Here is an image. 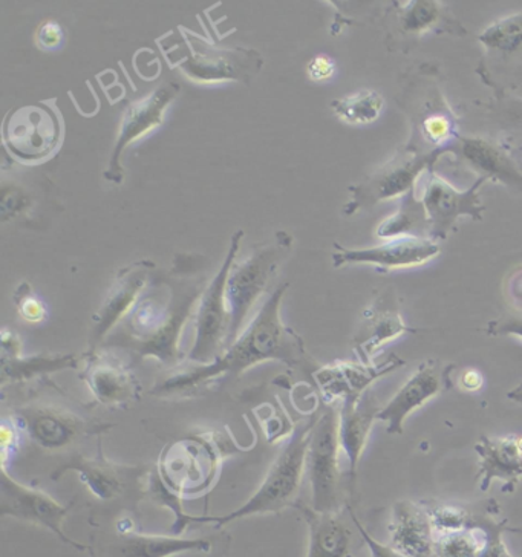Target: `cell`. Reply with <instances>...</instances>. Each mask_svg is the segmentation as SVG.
Wrapping results in <instances>:
<instances>
[{
  "mask_svg": "<svg viewBox=\"0 0 522 557\" xmlns=\"http://www.w3.org/2000/svg\"><path fill=\"white\" fill-rule=\"evenodd\" d=\"M287 288V284L281 285L266 299L247 330L212 363L195 364L186 371L176 372L158 383L150 394L156 397H189L208 389L220 380L239 377L250 368L270 360L283 361L290 368H308L313 364L302 337L281 320V302Z\"/></svg>",
  "mask_w": 522,
  "mask_h": 557,
  "instance_id": "6da1fadb",
  "label": "cell"
},
{
  "mask_svg": "<svg viewBox=\"0 0 522 557\" xmlns=\"http://www.w3.org/2000/svg\"><path fill=\"white\" fill-rule=\"evenodd\" d=\"M202 293L199 287H187L174 288L160 299L146 296L130 311L122 333L107 338L108 346L126 349L137 359H156L163 367L178 368L186 361L179 337Z\"/></svg>",
  "mask_w": 522,
  "mask_h": 557,
  "instance_id": "7a4b0ae2",
  "label": "cell"
},
{
  "mask_svg": "<svg viewBox=\"0 0 522 557\" xmlns=\"http://www.w3.org/2000/svg\"><path fill=\"white\" fill-rule=\"evenodd\" d=\"M10 412L29 442L50 451L65 450L92 436L107 434L115 426L91 416L86 406L48 383L17 401Z\"/></svg>",
  "mask_w": 522,
  "mask_h": 557,
  "instance_id": "3957f363",
  "label": "cell"
},
{
  "mask_svg": "<svg viewBox=\"0 0 522 557\" xmlns=\"http://www.w3.org/2000/svg\"><path fill=\"white\" fill-rule=\"evenodd\" d=\"M321 410H314L307 421L295 428L284 449L274 459L272 468L259 485L257 493L244 506L223 517H194L191 524H215L224 527L238 519L253 515L281 513L285 508L298 504L303 476H307V451L310 446L311 431Z\"/></svg>",
  "mask_w": 522,
  "mask_h": 557,
  "instance_id": "277c9868",
  "label": "cell"
},
{
  "mask_svg": "<svg viewBox=\"0 0 522 557\" xmlns=\"http://www.w3.org/2000/svg\"><path fill=\"white\" fill-rule=\"evenodd\" d=\"M339 409L325 405L319 412L307 451V476L311 485V508L319 513H340L344 493L340 488Z\"/></svg>",
  "mask_w": 522,
  "mask_h": 557,
  "instance_id": "5b68a950",
  "label": "cell"
},
{
  "mask_svg": "<svg viewBox=\"0 0 522 557\" xmlns=\"http://www.w3.org/2000/svg\"><path fill=\"white\" fill-rule=\"evenodd\" d=\"M290 247V238L279 239L274 246L261 248L246 262L233 267L225 287V304L228 312V348L240 336L244 323L249 319L251 310L259 297L264 295L270 282L276 274L277 267L283 262Z\"/></svg>",
  "mask_w": 522,
  "mask_h": 557,
  "instance_id": "8992f818",
  "label": "cell"
},
{
  "mask_svg": "<svg viewBox=\"0 0 522 557\" xmlns=\"http://www.w3.org/2000/svg\"><path fill=\"white\" fill-rule=\"evenodd\" d=\"M67 472H77L82 483L101 503H115V500L138 503L142 498H148L150 478H152L150 469L146 466H123L109 461L101 442L94 457L78 455L60 466L52 473V481H59Z\"/></svg>",
  "mask_w": 522,
  "mask_h": 557,
  "instance_id": "52a82bcc",
  "label": "cell"
},
{
  "mask_svg": "<svg viewBox=\"0 0 522 557\" xmlns=\"http://www.w3.org/2000/svg\"><path fill=\"white\" fill-rule=\"evenodd\" d=\"M213 434L215 432L182 440L164 450L158 475L176 495L204 493L215 481L221 455Z\"/></svg>",
  "mask_w": 522,
  "mask_h": 557,
  "instance_id": "ba28073f",
  "label": "cell"
},
{
  "mask_svg": "<svg viewBox=\"0 0 522 557\" xmlns=\"http://www.w3.org/2000/svg\"><path fill=\"white\" fill-rule=\"evenodd\" d=\"M238 233L232 240L231 253L225 259L223 269L217 271L215 278L210 282L208 288L202 293L201 300L197 307V325H195V342L191 346L187 361L198 364L212 363L217 356L224 352L227 345L228 312L225 304V287H227L228 274L238 251Z\"/></svg>",
  "mask_w": 522,
  "mask_h": 557,
  "instance_id": "9c48e42d",
  "label": "cell"
},
{
  "mask_svg": "<svg viewBox=\"0 0 522 557\" xmlns=\"http://www.w3.org/2000/svg\"><path fill=\"white\" fill-rule=\"evenodd\" d=\"M70 510L71 506H63L40 488L17 483L10 476L9 470L0 469V517H10L42 527L48 532L54 533L70 547L86 552L88 549L86 545L71 540L63 530Z\"/></svg>",
  "mask_w": 522,
  "mask_h": 557,
  "instance_id": "30bf717a",
  "label": "cell"
},
{
  "mask_svg": "<svg viewBox=\"0 0 522 557\" xmlns=\"http://www.w3.org/2000/svg\"><path fill=\"white\" fill-rule=\"evenodd\" d=\"M62 138L59 116L45 104L18 108L3 123V141L18 160H44L54 152Z\"/></svg>",
  "mask_w": 522,
  "mask_h": 557,
  "instance_id": "8fae6325",
  "label": "cell"
},
{
  "mask_svg": "<svg viewBox=\"0 0 522 557\" xmlns=\"http://www.w3.org/2000/svg\"><path fill=\"white\" fill-rule=\"evenodd\" d=\"M453 371V364H443L435 359L423 361L378 413V420L386 423V432L389 435L403 434L405 421L412 412L437 395L452 389Z\"/></svg>",
  "mask_w": 522,
  "mask_h": 557,
  "instance_id": "7c38bea8",
  "label": "cell"
},
{
  "mask_svg": "<svg viewBox=\"0 0 522 557\" xmlns=\"http://www.w3.org/2000/svg\"><path fill=\"white\" fill-rule=\"evenodd\" d=\"M94 403L107 408H125L140 401L142 386L125 361L107 351H92L85 356L80 374Z\"/></svg>",
  "mask_w": 522,
  "mask_h": 557,
  "instance_id": "4fadbf2b",
  "label": "cell"
},
{
  "mask_svg": "<svg viewBox=\"0 0 522 557\" xmlns=\"http://www.w3.org/2000/svg\"><path fill=\"white\" fill-rule=\"evenodd\" d=\"M212 541L186 540L166 534L137 532L133 519H120L115 524L114 537L104 542L96 552L97 557H174L186 553H210Z\"/></svg>",
  "mask_w": 522,
  "mask_h": 557,
  "instance_id": "5bb4252c",
  "label": "cell"
},
{
  "mask_svg": "<svg viewBox=\"0 0 522 557\" xmlns=\"http://www.w3.org/2000/svg\"><path fill=\"white\" fill-rule=\"evenodd\" d=\"M483 181L480 178L472 189L460 191L434 172L426 176L420 201L426 212L431 239L445 238L446 233L461 214L481 218L484 206L481 205L478 189Z\"/></svg>",
  "mask_w": 522,
  "mask_h": 557,
  "instance_id": "9a60e30c",
  "label": "cell"
},
{
  "mask_svg": "<svg viewBox=\"0 0 522 557\" xmlns=\"http://www.w3.org/2000/svg\"><path fill=\"white\" fill-rule=\"evenodd\" d=\"M405 361L390 356L382 364L352 363V361H334L328 367L315 369L313 379L321 391L322 403L334 405V401L357 400L362 397L375 380L385 377L389 372L403 367Z\"/></svg>",
  "mask_w": 522,
  "mask_h": 557,
  "instance_id": "2e32d148",
  "label": "cell"
},
{
  "mask_svg": "<svg viewBox=\"0 0 522 557\" xmlns=\"http://www.w3.org/2000/svg\"><path fill=\"white\" fill-rule=\"evenodd\" d=\"M339 248L334 253V267L349 265V263H370L385 270L408 269V267L423 265L439 255V246L434 239L394 238L381 246L362 248V250H347Z\"/></svg>",
  "mask_w": 522,
  "mask_h": 557,
  "instance_id": "e0dca14e",
  "label": "cell"
},
{
  "mask_svg": "<svg viewBox=\"0 0 522 557\" xmlns=\"http://www.w3.org/2000/svg\"><path fill=\"white\" fill-rule=\"evenodd\" d=\"M478 455L476 481L481 492H487L494 481L502 483V492L513 493L522 481V435L481 436L475 444Z\"/></svg>",
  "mask_w": 522,
  "mask_h": 557,
  "instance_id": "ac0fdd59",
  "label": "cell"
},
{
  "mask_svg": "<svg viewBox=\"0 0 522 557\" xmlns=\"http://www.w3.org/2000/svg\"><path fill=\"white\" fill-rule=\"evenodd\" d=\"M150 269H152L150 262L134 263L116 277L103 307L94 315V330L89 338L88 352L97 351L116 323L122 322L123 318L134 310L138 296L148 285Z\"/></svg>",
  "mask_w": 522,
  "mask_h": 557,
  "instance_id": "d6986e66",
  "label": "cell"
},
{
  "mask_svg": "<svg viewBox=\"0 0 522 557\" xmlns=\"http://www.w3.org/2000/svg\"><path fill=\"white\" fill-rule=\"evenodd\" d=\"M383 406L374 391H366L357 400L341 401L339 408V438L341 451L348 459L349 491H355L357 470L365 450L368 438L378 420Z\"/></svg>",
  "mask_w": 522,
  "mask_h": 557,
  "instance_id": "ffe728a7",
  "label": "cell"
},
{
  "mask_svg": "<svg viewBox=\"0 0 522 557\" xmlns=\"http://www.w3.org/2000/svg\"><path fill=\"white\" fill-rule=\"evenodd\" d=\"M437 156H422L420 152H401L390 163L383 165L365 183L360 184L355 194L356 206H373L385 199L407 194L414 186L417 176L430 165Z\"/></svg>",
  "mask_w": 522,
  "mask_h": 557,
  "instance_id": "44dd1931",
  "label": "cell"
},
{
  "mask_svg": "<svg viewBox=\"0 0 522 557\" xmlns=\"http://www.w3.org/2000/svg\"><path fill=\"white\" fill-rule=\"evenodd\" d=\"M80 359L73 354L67 356H22L21 342L16 334L3 330L2 334V375L0 385H18V383L47 380L55 372L77 369Z\"/></svg>",
  "mask_w": 522,
  "mask_h": 557,
  "instance_id": "7402d4cb",
  "label": "cell"
},
{
  "mask_svg": "<svg viewBox=\"0 0 522 557\" xmlns=\"http://www.w3.org/2000/svg\"><path fill=\"white\" fill-rule=\"evenodd\" d=\"M389 532L390 547L405 557H434L435 530L422 504L397 500Z\"/></svg>",
  "mask_w": 522,
  "mask_h": 557,
  "instance_id": "603a6c76",
  "label": "cell"
},
{
  "mask_svg": "<svg viewBox=\"0 0 522 557\" xmlns=\"http://www.w3.org/2000/svg\"><path fill=\"white\" fill-rule=\"evenodd\" d=\"M295 507L306 519L308 527L307 557H351L355 536L344 511L319 513L302 503Z\"/></svg>",
  "mask_w": 522,
  "mask_h": 557,
  "instance_id": "cb8c5ba5",
  "label": "cell"
},
{
  "mask_svg": "<svg viewBox=\"0 0 522 557\" xmlns=\"http://www.w3.org/2000/svg\"><path fill=\"white\" fill-rule=\"evenodd\" d=\"M409 329L401 315L396 310H382L377 305L365 312V322L359 334L352 341L355 352L359 356L360 363L373 364V359L378 349L400 337L405 333H415Z\"/></svg>",
  "mask_w": 522,
  "mask_h": 557,
  "instance_id": "d4e9b609",
  "label": "cell"
},
{
  "mask_svg": "<svg viewBox=\"0 0 522 557\" xmlns=\"http://www.w3.org/2000/svg\"><path fill=\"white\" fill-rule=\"evenodd\" d=\"M176 92H178V86L166 85L157 89L149 99L137 101L127 109L125 119H123L122 134H120L119 143H116L112 168H116L122 150L129 143L140 138L146 132L156 129L158 124L161 123L164 109L167 108L169 101L174 99Z\"/></svg>",
  "mask_w": 522,
  "mask_h": 557,
  "instance_id": "484cf974",
  "label": "cell"
},
{
  "mask_svg": "<svg viewBox=\"0 0 522 557\" xmlns=\"http://www.w3.org/2000/svg\"><path fill=\"white\" fill-rule=\"evenodd\" d=\"M499 506L495 500L483 504V506L469 508L468 527L478 529L483 533L484 548L481 557H514L507 549L502 534L506 532H520L510 529L506 518L499 519ZM522 557V556H521Z\"/></svg>",
  "mask_w": 522,
  "mask_h": 557,
  "instance_id": "4316f807",
  "label": "cell"
},
{
  "mask_svg": "<svg viewBox=\"0 0 522 557\" xmlns=\"http://www.w3.org/2000/svg\"><path fill=\"white\" fill-rule=\"evenodd\" d=\"M461 153L465 160L483 172L481 178L486 180L487 176L494 175L497 178L509 181L518 180L517 171L509 158L505 156L502 150L497 149V146L492 145L484 139H461Z\"/></svg>",
  "mask_w": 522,
  "mask_h": 557,
  "instance_id": "83f0119b",
  "label": "cell"
},
{
  "mask_svg": "<svg viewBox=\"0 0 522 557\" xmlns=\"http://www.w3.org/2000/svg\"><path fill=\"white\" fill-rule=\"evenodd\" d=\"M487 51L499 58L514 59L522 55V13L495 22L480 36Z\"/></svg>",
  "mask_w": 522,
  "mask_h": 557,
  "instance_id": "f1b7e54d",
  "label": "cell"
},
{
  "mask_svg": "<svg viewBox=\"0 0 522 557\" xmlns=\"http://www.w3.org/2000/svg\"><path fill=\"white\" fill-rule=\"evenodd\" d=\"M426 230H430V224H427L422 201H417L415 197H409L394 216L383 222L377 235L388 239L408 238V236L423 238Z\"/></svg>",
  "mask_w": 522,
  "mask_h": 557,
  "instance_id": "f546056e",
  "label": "cell"
},
{
  "mask_svg": "<svg viewBox=\"0 0 522 557\" xmlns=\"http://www.w3.org/2000/svg\"><path fill=\"white\" fill-rule=\"evenodd\" d=\"M483 533L478 529H461L435 533L434 557H481Z\"/></svg>",
  "mask_w": 522,
  "mask_h": 557,
  "instance_id": "4dcf8cb0",
  "label": "cell"
},
{
  "mask_svg": "<svg viewBox=\"0 0 522 557\" xmlns=\"http://www.w3.org/2000/svg\"><path fill=\"white\" fill-rule=\"evenodd\" d=\"M334 112L340 116L344 122L351 124L373 123L378 119L383 109L382 96L373 90L356 94V96L345 97V99L333 101Z\"/></svg>",
  "mask_w": 522,
  "mask_h": 557,
  "instance_id": "1f68e13d",
  "label": "cell"
},
{
  "mask_svg": "<svg viewBox=\"0 0 522 557\" xmlns=\"http://www.w3.org/2000/svg\"><path fill=\"white\" fill-rule=\"evenodd\" d=\"M398 25L405 33H423L442 21V10L435 2H412L398 11Z\"/></svg>",
  "mask_w": 522,
  "mask_h": 557,
  "instance_id": "d6a6232c",
  "label": "cell"
},
{
  "mask_svg": "<svg viewBox=\"0 0 522 557\" xmlns=\"http://www.w3.org/2000/svg\"><path fill=\"white\" fill-rule=\"evenodd\" d=\"M14 304H16L18 314L29 323H40L47 319V307L40 297L34 295L33 288L28 282L21 284V287L14 293Z\"/></svg>",
  "mask_w": 522,
  "mask_h": 557,
  "instance_id": "836d02e7",
  "label": "cell"
},
{
  "mask_svg": "<svg viewBox=\"0 0 522 557\" xmlns=\"http://www.w3.org/2000/svg\"><path fill=\"white\" fill-rule=\"evenodd\" d=\"M487 336L505 337L517 336L522 338V311L510 310L505 312L501 318L490 320L486 326Z\"/></svg>",
  "mask_w": 522,
  "mask_h": 557,
  "instance_id": "e575fe53",
  "label": "cell"
},
{
  "mask_svg": "<svg viewBox=\"0 0 522 557\" xmlns=\"http://www.w3.org/2000/svg\"><path fill=\"white\" fill-rule=\"evenodd\" d=\"M18 434H21V429H18L16 421L11 417L3 418L2 431H0V450H2L0 459H2L3 469L9 468V458L17 449Z\"/></svg>",
  "mask_w": 522,
  "mask_h": 557,
  "instance_id": "d590c367",
  "label": "cell"
},
{
  "mask_svg": "<svg viewBox=\"0 0 522 557\" xmlns=\"http://www.w3.org/2000/svg\"><path fill=\"white\" fill-rule=\"evenodd\" d=\"M423 131L426 138L432 143H446L452 138L453 126L452 122L445 115H434L424 120Z\"/></svg>",
  "mask_w": 522,
  "mask_h": 557,
  "instance_id": "8d00e7d4",
  "label": "cell"
},
{
  "mask_svg": "<svg viewBox=\"0 0 522 557\" xmlns=\"http://www.w3.org/2000/svg\"><path fill=\"white\" fill-rule=\"evenodd\" d=\"M351 519L355 522L357 532H359L362 541L365 542L368 549H370L371 557H405L401 553H398L397 549L390 547V545L381 544V542L375 541L365 527L362 525V522L357 519L355 511L351 508Z\"/></svg>",
  "mask_w": 522,
  "mask_h": 557,
  "instance_id": "74e56055",
  "label": "cell"
},
{
  "mask_svg": "<svg viewBox=\"0 0 522 557\" xmlns=\"http://www.w3.org/2000/svg\"><path fill=\"white\" fill-rule=\"evenodd\" d=\"M37 40L45 50H55L63 41L62 26L55 21L44 22L40 25L39 33H37Z\"/></svg>",
  "mask_w": 522,
  "mask_h": 557,
  "instance_id": "f35d334b",
  "label": "cell"
},
{
  "mask_svg": "<svg viewBox=\"0 0 522 557\" xmlns=\"http://www.w3.org/2000/svg\"><path fill=\"white\" fill-rule=\"evenodd\" d=\"M307 71L311 81L325 82L333 77L336 65H334L333 60L326 58V55H318V58H314L308 63Z\"/></svg>",
  "mask_w": 522,
  "mask_h": 557,
  "instance_id": "ab89813d",
  "label": "cell"
},
{
  "mask_svg": "<svg viewBox=\"0 0 522 557\" xmlns=\"http://www.w3.org/2000/svg\"><path fill=\"white\" fill-rule=\"evenodd\" d=\"M483 382V375L476 369H465V371L461 372L460 377H458L461 389L468 391V393L480 391Z\"/></svg>",
  "mask_w": 522,
  "mask_h": 557,
  "instance_id": "60d3db41",
  "label": "cell"
},
{
  "mask_svg": "<svg viewBox=\"0 0 522 557\" xmlns=\"http://www.w3.org/2000/svg\"><path fill=\"white\" fill-rule=\"evenodd\" d=\"M501 114L507 116L510 122L520 124L522 127V101L510 99V97H505V100L501 101Z\"/></svg>",
  "mask_w": 522,
  "mask_h": 557,
  "instance_id": "b9f144b4",
  "label": "cell"
},
{
  "mask_svg": "<svg viewBox=\"0 0 522 557\" xmlns=\"http://www.w3.org/2000/svg\"><path fill=\"white\" fill-rule=\"evenodd\" d=\"M507 398H509L510 401L518 403V405L522 406V382L520 385L514 386L512 391L507 393Z\"/></svg>",
  "mask_w": 522,
  "mask_h": 557,
  "instance_id": "7bdbcfd3",
  "label": "cell"
}]
</instances>
